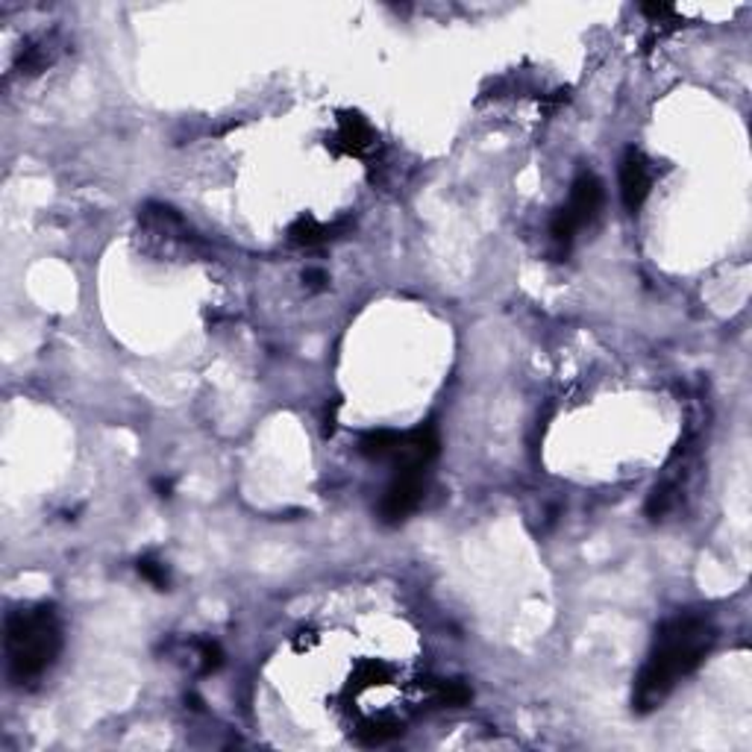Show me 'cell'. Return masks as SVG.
<instances>
[{
  "mask_svg": "<svg viewBox=\"0 0 752 752\" xmlns=\"http://www.w3.org/2000/svg\"><path fill=\"white\" fill-rule=\"evenodd\" d=\"M641 12H644V15H647L649 21H653V24H664L668 18H673L679 9H676L673 4H644Z\"/></svg>",
  "mask_w": 752,
  "mask_h": 752,
  "instance_id": "cell-15",
  "label": "cell"
},
{
  "mask_svg": "<svg viewBox=\"0 0 752 752\" xmlns=\"http://www.w3.org/2000/svg\"><path fill=\"white\" fill-rule=\"evenodd\" d=\"M135 570H139L142 579L153 585L156 591H168L171 588V570H168L165 561H159L153 556H142L139 561H135Z\"/></svg>",
  "mask_w": 752,
  "mask_h": 752,
  "instance_id": "cell-12",
  "label": "cell"
},
{
  "mask_svg": "<svg viewBox=\"0 0 752 752\" xmlns=\"http://www.w3.org/2000/svg\"><path fill=\"white\" fill-rule=\"evenodd\" d=\"M288 238L300 247H315V244H323V242H330V238H335V227H330V223H323L312 215H300L292 227H288Z\"/></svg>",
  "mask_w": 752,
  "mask_h": 752,
  "instance_id": "cell-8",
  "label": "cell"
},
{
  "mask_svg": "<svg viewBox=\"0 0 752 752\" xmlns=\"http://www.w3.org/2000/svg\"><path fill=\"white\" fill-rule=\"evenodd\" d=\"M423 468H400L394 470L391 485L385 488L382 503H380V518L388 526L403 523L411 511L421 506L423 500Z\"/></svg>",
  "mask_w": 752,
  "mask_h": 752,
  "instance_id": "cell-4",
  "label": "cell"
},
{
  "mask_svg": "<svg viewBox=\"0 0 752 752\" xmlns=\"http://www.w3.org/2000/svg\"><path fill=\"white\" fill-rule=\"evenodd\" d=\"M6 670L15 685H30L54 668L62 653V623L54 606L18 609L6 618Z\"/></svg>",
  "mask_w": 752,
  "mask_h": 752,
  "instance_id": "cell-2",
  "label": "cell"
},
{
  "mask_svg": "<svg viewBox=\"0 0 752 752\" xmlns=\"http://www.w3.org/2000/svg\"><path fill=\"white\" fill-rule=\"evenodd\" d=\"M332 150L347 156H368L376 150V133L373 127L359 115V112H341L338 127L332 135Z\"/></svg>",
  "mask_w": 752,
  "mask_h": 752,
  "instance_id": "cell-6",
  "label": "cell"
},
{
  "mask_svg": "<svg viewBox=\"0 0 752 752\" xmlns=\"http://www.w3.org/2000/svg\"><path fill=\"white\" fill-rule=\"evenodd\" d=\"M303 282H306V288H312V292H323V288H327V282H330V277H327V271L309 268L303 273Z\"/></svg>",
  "mask_w": 752,
  "mask_h": 752,
  "instance_id": "cell-16",
  "label": "cell"
},
{
  "mask_svg": "<svg viewBox=\"0 0 752 752\" xmlns=\"http://www.w3.org/2000/svg\"><path fill=\"white\" fill-rule=\"evenodd\" d=\"M599 206H603V183L597 180V173L579 171V177H576L570 185L568 203H564L553 215V221H549V238H553V244L559 247L561 256L570 250L576 233L597 218Z\"/></svg>",
  "mask_w": 752,
  "mask_h": 752,
  "instance_id": "cell-3",
  "label": "cell"
},
{
  "mask_svg": "<svg viewBox=\"0 0 752 752\" xmlns=\"http://www.w3.org/2000/svg\"><path fill=\"white\" fill-rule=\"evenodd\" d=\"M714 647V626L703 614H676L664 620L632 688V711L649 714L673 694L679 679L691 676Z\"/></svg>",
  "mask_w": 752,
  "mask_h": 752,
  "instance_id": "cell-1",
  "label": "cell"
},
{
  "mask_svg": "<svg viewBox=\"0 0 752 752\" xmlns=\"http://www.w3.org/2000/svg\"><path fill=\"white\" fill-rule=\"evenodd\" d=\"M403 735V720L397 717H371L356 726V741L365 747H382Z\"/></svg>",
  "mask_w": 752,
  "mask_h": 752,
  "instance_id": "cell-7",
  "label": "cell"
},
{
  "mask_svg": "<svg viewBox=\"0 0 752 752\" xmlns=\"http://www.w3.org/2000/svg\"><path fill=\"white\" fill-rule=\"evenodd\" d=\"M426 691H430V699L435 706H447V708H459V706H468L473 699V691L465 685V682H456V679H438V682H430L426 685Z\"/></svg>",
  "mask_w": 752,
  "mask_h": 752,
  "instance_id": "cell-9",
  "label": "cell"
},
{
  "mask_svg": "<svg viewBox=\"0 0 752 752\" xmlns=\"http://www.w3.org/2000/svg\"><path fill=\"white\" fill-rule=\"evenodd\" d=\"M649 188H653V168H649V159L641 153V150L629 147L626 156L620 162V197L629 212H638L644 206V200L649 197Z\"/></svg>",
  "mask_w": 752,
  "mask_h": 752,
  "instance_id": "cell-5",
  "label": "cell"
},
{
  "mask_svg": "<svg viewBox=\"0 0 752 752\" xmlns=\"http://www.w3.org/2000/svg\"><path fill=\"white\" fill-rule=\"evenodd\" d=\"M197 653H200V673L209 676L223 668V649L218 641H200L197 644Z\"/></svg>",
  "mask_w": 752,
  "mask_h": 752,
  "instance_id": "cell-14",
  "label": "cell"
},
{
  "mask_svg": "<svg viewBox=\"0 0 752 752\" xmlns=\"http://www.w3.org/2000/svg\"><path fill=\"white\" fill-rule=\"evenodd\" d=\"M676 494H679V485L676 482H670V480L658 482L653 488V494H649V500H647V515L653 520H661L676 506Z\"/></svg>",
  "mask_w": 752,
  "mask_h": 752,
  "instance_id": "cell-11",
  "label": "cell"
},
{
  "mask_svg": "<svg viewBox=\"0 0 752 752\" xmlns=\"http://www.w3.org/2000/svg\"><path fill=\"white\" fill-rule=\"evenodd\" d=\"M50 59H54V54H50V45H30V47H24V54L18 56V68L21 71H27V74H39L50 65Z\"/></svg>",
  "mask_w": 752,
  "mask_h": 752,
  "instance_id": "cell-13",
  "label": "cell"
},
{
  "mask_svg": "<svg viewBox=\"0 0 752 752\" xmlns=\"http://www.w3.org/2000/svg\"><path fill=\"white\" fill-rule=\"evenodd\" d=\"M156 491H159V497H171V482L168 480H156Z\"/></svg>",
  "mask_w": 752,
  "mask_h": 752,
  "instance_id": "cell-17",
  "label": "cell"
},
{
  "mask_svg": "<svg viewBox=\"0 0 752 752\" xmlns=\"http://www.w3.org/2000/svg\"><path fill=\"white\" fill-rule=\"evenodd\" d=\"M391 679H394V670L388 668L385 661L373 658V661L359 664V670L353 673V682H350V691L361 694V691H371V688H382Z\"/></svg>",
  "mask_w": 752,
  "mask_h": 752,
  "instance_id": "cell-10",
  "label": "cell"
}]
</instances>
